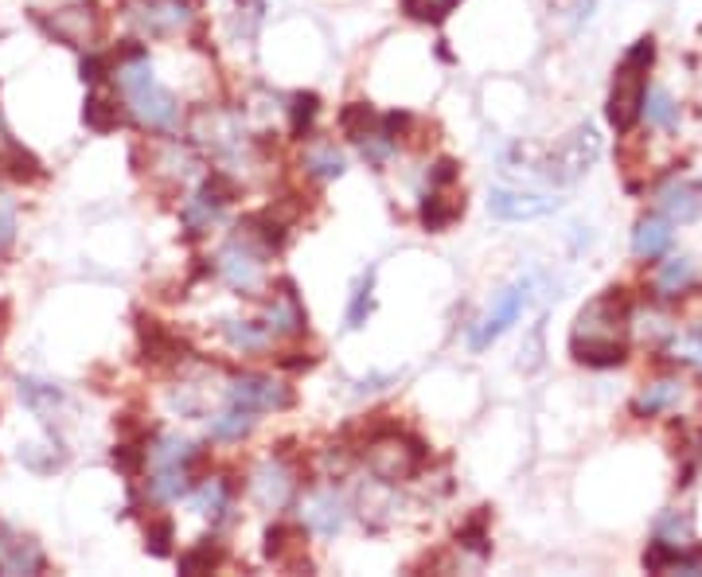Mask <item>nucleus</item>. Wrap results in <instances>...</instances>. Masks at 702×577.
<instances>
[{
	"instance_id": "1",
	"label": "nucleus",
	"mask_w": 702,
	"mask_h": 577,
	"mask_svg": "<svg viewBox=\"0 0 702 577\" xmlns=\"http://www.w3.org/2000/svg\"><path fill=\"white\" fill-rule=\"evenodd\" d=\"M625 324H628V297L625 289H609L598 301H589L578 316V328L569 336L574 360L586 367H617L625 363Z\"/></svg>"
},
{
	"instance_id": "2",
	"label": "nucleus",
	"mask_w": 702,
	"mask_h": 577,
	"mask_svg": "<svg viewBox=\"0 0 702 577\" xmlns=\"http://www.w3.org/2000/svg\"><path fill=\"white\" fill-rule=\"evenodd\" d=\"M117 90H122L129 114H134L137 125L145 129H156V133H176L180 129V102L172 90H164L156 71L149 63V51H137V55H125L117 59Z\"/></svg>"
},
{
	"instance_id": "3",
	"label": "nucleus",
	"mask_w": 702,
	"mask_h": 577,
	"mask_svg": "<svg viewBox=\"0 0 702 577\" xmlns=\"http://www.w3.org/2000/svg\"><path fill=\"white\" fill-rule=\"evenodd\" d=\"M652 59H655V39L652 36L636 39L632 48H628V55L620 59L617 78H613V95H609V110H605L617 133L632 129L636 117H640V110H644L648 66H652Z\"/></svg>"
},
{
	"instance_id": "4",
	"label": "nucleus",
	"mask_w": 702,
	"mask_h": 577,
	"mask_svg": "<svg viewBox=\"0 0 702 577\" xmlns=\"http://www.w3.org/2000/svg\"><path fill=\"white\" fill-rule=\"evenodd\" d=\"M422 464H426V446H422L418 437L399 434L394 426L383 429V434H375L367 441V468L375 473V480H383V484L410 480V476L422 473Z\"/></svg>"
},
{
	"instance_id": "5",
	"label": "nucleus",
	"mask_w": 702,
	"mask_h": 577,
	"mask_svg": "<svg viewBox=\"0 0 702 577\" xmlns=\"http://www.w3.org/2000/svg\"><path fill=\"white\" fill-rule=\"evenodd\" d=\"M601 156V137L593 125H578L574 133H566L554 149H547L539 164V176L551 184H574L578 176H586Z\"/></svg>"
},
{
	"instance_id": "6",
	"label": "nucleus",
	"mask_w": 702,
	"mask_h": 577,
	"mask_svg": "<svg viewBox=\"0 0 702 577\" xmlns=\"http://www.w3.org/2000/svg\"><path fill=\"white\" fill-rule=\"evenodd\" d=\"M218 277L242 297H258L266 285V250L258 247L242 227L227 247L218 250Z\"/></svg>"
},
{
	"instance_id": "7",
	"label": "nucleus",
	"mask_w": 702,
	"mask_h": 577,
	"mask_svg": "<svg viewBox=\"0 0 702 577\" xmlns=\"http://www.w3.org/2000/svg\"><path fill=\"white\" fill-rule=\"evenodd\" d=\"M235 196H238L235 180H230V176H223V172H211L208 180L200 184V191L184 199V208H180L184 230H188L191 238L208 235L218 218H223V211H227V203Z\"/></svg>"
},
{
	"instance_id": "8",
	"label": "nucleus",
	"mask_w": 702,
	"mask_h": 577,
	"mask_svg": "<svg viewBox=\"0 0 702 577\" xmlns=\"http://www.w3.org/2000/svg\"><path fill=\"white\" fill-rule=\"evenodd\" d=\"M227 402L247 410V414H281V410L293 406V387H285L274 375L247 371V375H235L227 382Z\"/></svg>"
},
{
	"instance_id": "9",
	"label": "nucleus",
	"mask_w": 702,
	"mask_h": 577,
	"mask_svg": "<svg viewBox=\"0 0 702 577\" xmlns=\"http://www.w3.org/2000/svg\"><path fill=\"white\" fill-rule=\"evenodd\" d=\"M203 0H125V16L141 36H172L188 28Z\"/></svg>"
},
{
	"instance_id": "10",
	"label": "nucleus",
	"mask_w": 702,
	"mask_h": 577,
	"mask_svg": "<svg viewBox=\"0 0 702 577\" xmlns=\"http://www.w3.org/2000/svg\"><path fill=\"white\" fill-rule=\"evenodd\" d=\"M36 24L48 32L51 39L59 43H67V48H78V51H90L102 36V12L98 4H67V9L51 12V16H39L36 12Z\"/></svg>"
},
{
	"instance_id": "11",
	"label": "nucleus",
	"mask_w": 702,
	"mask_h": 577,
	"mask_svg": "<svg viewBox=\"0 0 702 577\" xmlns=\"http://www.w3.org/2000/svg\"><path fill=\"white\" fill-rule=\"evenodd\" d=\"M527 297H531V285H527V281L512 285V289H503L500 301L492 304V313H488L485 321H480L473 331H468V348H473V351L492 348V340H500L503 331H507L515 321H519V313H523V304H527Z\"/></svg>"
},
{
	"instance_id": "12",
	"label": "nucleus",
	"mask_w": 702,
	"mask_h": 577,
	"mask_svg": "<svg viewBox=\"0 0 702 577\" xmlns=\"http://www.w3.org/2000/svg\"><path fill=\"white\" fill-rule=\"evenodd\" d=\"M250 492H254V500L262 503L266 512H281L285 503L293 500L297 476H293V468L285 464V456H266V461L258 464L254 476H250Z\"/></svg>"
},
{
	"instance_id": "13",
	"label": "nucleus",
	"mask_w": 702,
	"mask_h": 577,
	"mask_svg": "<svg viewBox=\"0 0 702 577\" xmlns=\"http://www.w3.org/2000/svg\"><path fill=\"white\" fill-rule=\"evenodd\" d=\"M301 519H304V527L313 530V535H321V539H336V535L348 527V503H343V496L333 492V488H321V492H313L301 503Z\"/></svg>"
},
{
	"instance_id": "14",
	"label": "nucleus",
	"mask_w": 702,
	"mask_h": 577,
	"mask_svg": "<svg viewBox=\"0 0 702 577\" xmlns=\"http://www.w3.org/2000/svg\"><path fill=\"white\" fill-rule=\"evenodd\" d=\"M488 211L503 223H523V218H542L559 211V199L551 196H535V191H512V188H496L488 196Z\"/></svg>"
},
{
	"instance_id": "15",
	"label": "nucleus",
	"mask_w": 702,
	"mask_h": 577,
	"mask_svg": "<svg viewBox=\"0 0 702 577\" xmlns=\"http://www.w3.org/2000/svg\"><path fill=\"white\" fill-rule=\"evenodd\" d=\"M269 328V336L274 340H293V336H304V328H309V313H304L301 297H297L293 281H281V293H274V301H269L266 309V321H262Z\"/></svg>"
},
{
	"instance_id": "16",
	"label": "nucleus",
	"mask_w": 702,
	"mask_h": 577,
	"mask_svg": "<svg viewBox=\"0 0 702 577\" xmlns=\"http://www.w3.org/2000/svg\"><path fill=\"white\" fill-rule=\"evenodd\" d=\"M137 336H141V351L149 363H180L188 355V343L180 336H172L161 321H145L137 316Z\"/></svg>"
},
{
	"instance_id": "17",
	"label": "nucleus",
	"mask_w": 702,
	"mask_h": 577,
	"mask_svg": "<svg viewBox=\"0 0 702 577\" xmlns=\"http://www.w3.org/2000/svg\"><path fill=\"white\" fill-rule=\"evenodd\" d=\"M0 172L16 184H32V180H43V164L32 156L28 149L20 141H12V133L0 125Z\"/></svg>"
},
{
	"instance_id": "18",
	"label": "nucleus",
	"mask_w": 702,
	"mask_h": 577,
	"mask_svg": "<svg viewBox=\"0 0 702 577\" xmlns=\"http://www.w3.org/2000/svg\"><path fill=\"white\" fill-rule=\"evenodd\" d=\"M660 208H664V218L687 227V223H694V218L702 215V188H694V184H687V180L667 184V188L660 191Z\"/></svg>"
},
{
	"instance_id": "19",
	"label": "nucleus",
	"mask_w": 702,
	"mask_h": 577,
	"mask_svg": "<svg viewBox=\"0 0 702 577\" xmlns=\"http://www.w3.org/2000/svg\"><path fill=\"white\" fill-rule=\"evenodd\" d=\"M667 247H672V218H660V215H648L636 223L632 230V254L644 258V262H655L664 258Z\"/></svg>"
},
{
	"instance_id": "20",
	"label": "nucleus",
	"mask_w": 702,
	"mask_h": 577,
	"mask_svg": "<svg viewBox=\"0 0 702 577\" xmlns=\"http://www.w3.org/2000/svg\"><path fill=\"white\" fill-rule=\"evenodd\" d=\"M149 500L172 503L191 492V468H176V464H152V476L145 480Z\"/></svg>"
},
{
	"instance_id": "21",
	"label": "nucleus",
	"mask_w": 702,
	"mask_h": 577,
	"mask_svg": "<svg viewBox=\"0 0 702 577\" xmlns=\"http://www.w3.org/2000/svg\"><path fill=\"white\" fill-rule=\"evenodd\" d=\"M301 554H304V535L297 527L274 523V527L266 530V559L281 562V566H289V569H297V566L309 569V562H301Z\"/></svg>"
},
{
	"instance_id": "22",
	"label": "nucleus",
	"mask_w": 702,
	"mask_h": 577,
	"mask_svg": "<svg viewBox=\"0 0 702 577\" xmlns=\"http://www.w3.org/2000/svg\"><path fill=\"white\" fill-rule=\"evenodd\" d=\"M48 569V559L39 550L36 539H24L12 530V542L4 550V562H0V574H43Z\"/></svg>"
},
{
	"instance_id": "23",
	"label": "nucleus",
	"mask_w": 702,
	"mask_h": 577,
	"mask_svg": "<svg viewBox=\"0 0 702 577\" xmlns=\"http://www.w3.org/2000/svg\"><path fill=\"white\" fill-rule=\"evenodd\" d=\"M223 336L242 355H262L274 343V336H269V328L262 321H223Z\"/></svg>"
},
{
	"instance_id": "24",
	"label": "nucleus",
	"mask_w": 702,
	"mask_h": 577,
	"mask_svg": "<svg viewBox=\"0 0 702 577\" xmlns=\"http://www.w3.org/2000/svg\"><path fill=\"white\" fill-rule=\"evenodd\" d=\"M16 387H20V398H24V406L39 417H51L59 406H63V398H67L63 387H55V382H48V379H24V375H20Z\"/></svg>"
},
{
	"instance_id": "25",
	"label": "nucleus",
	"mask_w": 702,
	"mask_h": 577,
	"mask_svg": "<svg viewBox=\"0 0 702 577\" xmlns=\"http://www.w3.org/2000/svg\"><path fill=\"white\" fill-rule=\"evenodd\" d=\"M679 379H655V382H648L640 394H636V402H632V414L636 417H655V414H664V410H672L675 402H679Z\"/></svg>"
},
{
	"instance_id": "26",
	"label": "nucleus",
	"mask_w": 702,
	"mask_h": 577,
	"mask_svg": "<svg viewBox=\"0 0 702 577\" xmlns=\"http://www.w3.org/2000/svg\"><path fill=\"white\" fill-rule=\"evenodd\" d=\"M694 277H699V269H694V258H687V254L667 258L664 269H660V277H655V293H660V297H679V293H687V289H691Z\"/></svg>"
},
{
	"instance_id": "27",
	"label": "nucleus",
	"mask_w": 702,
	"mask_h": 577,
	"mask_svg": "<svg viewBox=\"0 0 702 577\" xmlns=\"http://www.w3.org/2000/svg\"><path fill=\"white\" fill-rule=\"evenodd\" d=\"M262 24H266V0H230V36L238 43H250Z\"/></svg>"
},
{
	"instance_id": "28",
	"label": "nucleus",
	"mask_w": 702,
	"mask_h": 577,
	"mask_svg": "<svg viewBox=\"0 0 702 577\" xmlns=\"http://www.w3.org/2000/svg\"><path fill=\"white\" fill-rule=\"evenodd\" d=\"M191 507L200 515H211V519H223L230 512V484L227 480H203L200 488H191Z\"/></svg>"
},
{
	"instance_id": "29",
	"label": "nucleus",
	"mask_w": 702,
	"mask_h": 577,
	"mask_svg": "<svg viewBox=\"0 0 702 577\" xmlns=\"http://www.w3.org/2000/svg\"><path fill=\"white\" fill-rule=\"evenodd\" d=\"M304 168H309V176H316V180H340L343 172H348V161H343V152L336 149L333 141L316 145V149L304 152Z\"/></svg>"
},
{
	"instance_id": "30",
	"label": "nucleus",
	"mask_w": 702,
	"mask_h": 577,
	"mask_svg": "<svg viewBox=\"0 0 702 577\" xmlns=\"http://www.w3.org/2000/svg\"><path fill=\"white\" fill-rule=\"evenodd\" d=\"M83 122L90 133H114L117 125L125 122L122 105L114 102V98H102V95H90L83 105Z\"/></svg>"
},
{
	"instance_id": "31",
	"label": "nucleus",
	"mask_w": 702,
	"mask_h": 577,
	"mask_svg": "<svg viewBox=\"0 0 702 577\" xmlns=\"http://www.w3.org/2000/svg\"><path fill=\"white\" fill-rule=\"evenodd\" d=\"M461 211H465V199L456 203V199H446V196H437V191H434V196L422 199L418 218H422V227H426V230L441 235V230H446L449 223H453V218L461 215Z\"/></svg>"
},
{
	"instance_id": "32",
	"label": "nucleus",
	"mask_w": 702,
	"mask_h": 577,
	"mask_svg": "<svg viewBox=\"0 0 702 577\" xmlns=\"http://www.w3.org/2000/svg\"><path fill=\"white\" fill-rule=\"evenodd\" d=\"M250 429H254V414H247V410H238V406L211 417V441H242Z\"/></svg>"
},
{
	"instance_id": "33",
	"label": "nucleus",
	"mask_w": 702,
	"mask_h": 577,
	"mask_svg": "<svg viewBox=\"0 0 702 577\" xmlns=\"http://www.w3.org/2000/svg\"><path fill=\"white\" fill-rule=\"evenodd\" d=\"M321 114V98L316 95H293L289 98V133H293L297 141H304L309 133H313V122Z\"/></svg>"
},
{
	"instance_id": "34",
	"label": "nucleus",
	"mask_w": 702,
	"mask_h": 577,
	"mask_svg": "<svg viewBox=\"0 0 702 577\" xmlns=\"http://www.w3.org/2000/svg\"><path fill=\"white\" fill-rule=\"evenodd\" d=\"M218 562H223V547H218L215 539H203L180 554V574H188V577L191 574H211Z\"/></svg>"
},
{
	"instance_id": "35",
	"label": "nucleus",
	"mask_w": 702,
	"mask_h": 577,
	"mask_svg": "<svg viewBox=\"0 0 702 577\" xmlns=\"http://www.w3.org/2000/svg\"><path fill=\"white\" fill-rule=\"evenodd\" d=\"M16 456L20 464H28L32 473H55V468L67 464V453H63L59 441H51V446H20Z\"/></svg>"
},
{
	"instance_id": "36",
	"label": "nucleus",
	"mask_w": 702,
	"mask_h": 577,
	"mask_svg": "<svg viewBox=\"0 0 702 577\" xmlns=\"http://www.w3.org/2000/svg\"><path fill=\"white\" fill-rule=\"evenodd\" d=\"M640 114H644L648 125H655V129H675V125H679V105H675V98L667 95V90L644 95V110H640Z\"/></svg>"
},
{
	"instance_id": "37",
	"label": "nucleus",
	"mask_w": 702,
	"mask_h": 577,
	"mask_svg": "<svg viewBox=\"0 0 702 577\" xmlns=\"http://www.w3.org/2000/svg\"><path fill=\"white\" fill-rule=\"evenodd\" d=\"M375 125H379V114H375V110H371L367 102H348L340 110V129L348 133L351 141H360V137H367L371 129H375Z\"/></svg>"
},
{
	"instance_id": "38",
	"label": "nucleus",
	"mask_w": 702,
	"mask_h": 577,
	"mask_svg": "<svg viewBox=\"0 0 702 577\" xmlns=\"http://www.w3.org/2000/svg\"><path fill=\"white\" fill-rule=\"evenodd\" d=\"M375 309V269L363 274V281L355 285V293H351V304H348V328H363Z\"/></svg>"
},
{
	"instance_id": "39",
	"label": "nucleus",
	"mask_w": 702,
	"mask_h": 577,
	"mask_svg": "<svg viewBox=\"0 0 702 577\" xmlns=\"http://www.w3.org/2000/svg\"><path fill=\"white\" fill-rule=\"evenodd\" d=\"M456 542L465 550H473L476 559H485L488 554V512H476L473 519L461 523V530H456Z\"/></svg>"
},
{
	"instance_id": "40",
	"label": "nucleus",
	"mask_w": 702,
	"mask_h": 577,
	"mask_svg": "<svg viewBox=\"0 0 702 577\" xmlns=\"http://www.w3.org/2000/svg\"><path fill=\"white\" fill-rule=\"evenodd\" d=\"M667 351H672V360L691 363V367L702 371V328H687V331H679V336H672Z\"/></svg>"
},
{
	"instance_id": "41",
	"label": "nucleus",
	"mask_w": 702,
	"mask_h": 577,
	"mask_svg": "<svg viewBox=\"0 0 702 577\" xmlns=\"http://www.w3.org/2000/svg\"><path fill=\"white\" fill-rule=\"evenodd\" d=\"M172 539H176V523H172V519H149V527H145V550H149V554H156V559H168Z\"/></svg>"
},
{
	"instance_id": "42",
	"label": "nucleus",
	"mask_w": 702,
	"mask_h": 577,
	"mask_svg": "<svg viewBox=\"0 0 702 577\" xmlns=\"http://www.w3.org/2000/svg\"><path fill=\"white\" fill-rule=\"evenodd\" d=\"M16 230H20V211L16 199L9 191H0V258L16 247Z\"/></svg>"
},
{
	"instance_id": "43",
	"label": "nucleus",
	"mask_w": 702,
	"mask_h": 577,
	"mask_svg": "<svg viewBox=\"0 0 702 577\" xmlns=\"http://www.w3.org/2000/svg\"><path fill=\"white\" fill-rule=\"evenodd\" d=\"M110 75V59L98 55V51H86L83 55V83H102Z\"/></svg>"
},
{
	"instance_id": "44",
	"label": "nucleus",
	"mask_w": 702,
	"mask_h": 577,
	"mask_svg": "<svg viewBox=\"0 0 702 577\" xmlns=\"http://www.w3.org/2000/svg\"><path fill=\"white\" fill-rule=\"evenodd\" d=\"M456 172L461 168H456V161H449V156L446 161H437L434 168H429V188H446V184H453Z\"/></svg>"
},
{
	"instance_id": "45",
	"label": "nucleus",
	"mask_w": 702,
	"mask_h": 577,
	"mask_svg": "<svg viewBox=\"0 0 702 577\" xmlns=\"http://www.w3.org/2000/svg\"><path fill=\"white\" fill-rule=\"evenodd\" d=\"M313 363H316V355H309V351H289V355L281 360V367L285 371H309Z\"/></svg>"
},
{
	"instance_id": "46",
	"label": "nucleus",
	"mask_w": 702,
	"mask_h": 577,
	"mask_svg": "<svg viewBox=\"0 0 702 577\" xmlns=\"http://www.w3.org/2000/svg\"><path fill=\"white\" fill-rule=\"evenodd\" d=\"M429 4H434V12H437V16L446 20V12H449V9H453L456 0H429Z\"/></svg>"
},
{
	"instance_id": "47",
	"label": "nucleus",
	"mask_w": 702,
	"mask_h": 577,
	"mask_svg": "<svg viewBox=\"0 0 702 577\" xmlns=\"http://www.w3.org/2000/svg\"><path fill=\"white\" fill-rule=\"evenodd\" d=\"M4 321H9V304L0 301V336H4V328H9V324H4Z\"/></svg>"
}]
</instances>
